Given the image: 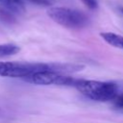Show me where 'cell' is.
<instances>
[{
	"mask_svg": "<svg viewBox=\"0 0 123 123\" xmlns=\"http://www.w3.org/2000/svg\"><path fill=\"white\" fill-rule=\"evenodd\" d=\"M47 14L56 23L69 29H81L88 24V17L84 12L70 8L52 7Z\"/></svg>",
	"mask_w": 123,
	"mask_h": 123,
	"instance_id": "7a4b0ae2",
	"label": "cell"
},
{
	"mask_svg": "<svg viewBox=\"0 0 123 123\" xmlns=\"http://www.w3.org/2000/svg\"><path fill=\"white\" fill-rule=\"evenodd\" d=\"M20 51L19 46L12 43H5L0 44V58L12 56Z\"/></svg>",
	"mask_w": 123,
	"mask_h": 123,
	"instance_id": "8992f818",
	"label": "cell"
},
{
	"mask_svg": "<svg viewBox=\"0 0 123 123\" xmlns=\"http://www.w3.org/2000/svg\"><path fill=\"white\" fill-rule=\"evenodd\" d=\"M113 106L117 109H123V93H118L112 100Z\"/></svg>",
	"mask_w": 123,
	"mask_h": 123,
	"instance_id": "ba28073f",
	"label": "cell"
},
{
	"mask_svg": "<svg viewBox=\"0 0 123 123\" xmlns=\"http://www.w3.org/2000/svg\"><path fill=\"white\" fill-rule=\"evenodd\" d=\"M29 1L40 6H48V5H51L52 3V0H29Z\"/></svg>",
	"mask_w": 123,
	"mask_h": 123,
	"instance_id": "30bf717a",
	"label": "cell"
},
{
	"mask_svg": "<svg viewBox=\"0 0 123 123\" xmlns=\"http://www.w3.org/2000/svg\"><path fill=\"white\" fill-rule=\"evenodd\" d=\"M74 87L86 98L97 102L111 101L119 93L117 85L112 82L77 79Z\"/></svg>",
	"mask_w": 123,
	"mask_h": 123,
	"instance_id": "6da1fadb",
	"label": "cell"
},
{
	"mask_svg": "<svg viewBox=\"0 0 123 123\" xmlns=\"http://www.w3.org/2000/svg\"><path fill=\"white\" fill-rule=\"evenodd\" d=\"M0 5L7 8L13 13H21L25 11L23 0H0Z\"/></svg>",
	"mask_w": 123,
	"mask_h": 123,
	"instance_id": "5b68a950",
	"label": "cell"
},
{
	"mask_svg": "<svg viewBox=\"0 0 123 123\" xmlns=\"http://www.w3.org/2000/svg\"><path fill=\"white\" fill-rule=\"evenodd\" d=\"M24 81L40 86H75L77 79L70 77L69 75L59 74L50 71H40L36 72L25 79Z\"/></svg>",
	"mask_w": 123,
	"mask_h": 123,
	"instance_id": "3957f363",
	"label": "cell"
},
{
	"mask_svg": "<svg viewBox=\"0 0 123 123\" xmlns=\"http://www.w3.org/2000/svg\"><path fill=\"white\" fill-rule=\"evenodd\" d=\"M121 12H122V14H123V8L121 9Z\"/></svg>",
	"mask_w": 123,
	"mask_h": 123,
	"instance_id": "8fae6325",
	"label": "cell"
},
{
	"mask_svg": "<svg viewBox=\"0 0 123 123\" xmlns=\"http://www.w3.org/2000/svg\"><path fill=\"white\" fill-rule=\"evenodd\" d=\"M83 3L90 10H94L98 7V4H97V1L96 0H82Z\"/></svg>",
	"mask_w": 123,
	"mask_h": 123,
	"instance_id": "9c48e42d",
	"label": "cell"
},
{
	"mask_svg": "<svg viewBox=\"0 0 123 123\" xmlns=\"http://www.w3.org/2000/svg\"><path fill=\"white\" fill-rule=\"evenodd\" d=\"M101 37L110 45L123 50V37L111 32H105L100 34Z\"/></svg>",
	"mask_w": 123,
	"mask_h": 123,
	"instance_id": "277c9868",
	"label": "cell"
},
{
	"mask_svg": "<svg viewBox=\"0 0 123 123\" xmlns=\"http://www.w3.org/2000/svg\"><path fill=\"white\" fill-rule=\"evenodd\" d=\"M0 20L6 23H12L15 20V13L0 5Z\"/></svg>",
	"mask_w": 123,
	"mask_h": 123,
	"instance_id": "52a82bcc",
	"label": "cell"
}]
</instances>
